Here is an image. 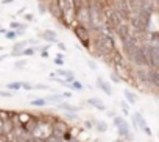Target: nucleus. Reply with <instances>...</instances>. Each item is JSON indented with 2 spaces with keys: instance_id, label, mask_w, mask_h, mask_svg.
Listing matches in <instances>:
<instances>
[{
  "instance_id": "obj_8",
  "label": "nucleus",
  "mask_w": 159,
  "mask_h": 142,
  "mask_svg": "<svg viewBox=\"0 0 159 142\" xmlns=\"http://www.w3.org/2000/svg\"><path fill=\"white\" fill-rule=\"evenodd\" d=\"M47 11H48V14H52V17H55L58 22L62 21V11H61V8H59V5H58L56 0H48V2H47Z\"/></svg>"
},
{
  "instance_id": "obj_11",
  "label": "nucleus",
  "mask_w": 159,
  "mask_h": 142,
  "mask_svg": "<svg viewBox=\"0 0 159 142\" xmlns=\"http://www.w3.org/2000/svg\"><path fill=\"white\" fill-rule=\"evenodd\" d=\"M39 36H41L42 41H47L48 44H56L58 42V33L55 30H52V28H45Z\"/></svg>"
},
{
  "instance_id": "obj_38",
  "label": "nucleus",
  "mask_w": 159,
  "mask_h": 142,
  "mask_svg": "<svg viewBox=\"0 0 159 142\" xmlns=\"http://www.w3.org/2000/svg\"><path fill=\"white\" fill-rule=\"evenodd\" d=\"M25 64H27V61H25V59H17V61L14 62V67H16V69H24V67H25Z\"/></svg>"
},
{
  "instance_id": "obj_3",
  "label": "nucleus",
  "mask_w": 159,
  "mask_h": 142,
  "mask_svg": "<svg viewBox=\"0 0 159 142\" xmlns=\"http://www.w3.org/2000/svg\"><path fill=\"white\" fill-rule=\"evenodd\" d=\"M72 31H73L75 38L80 41V44H81L88 52H91V42H92L91 30H89L86 25H83V24H80V22H78V24L72 28Z\"/></svg>"
},
{
  "instance_id": "obj_10",
  "label": "nucleus",
  "mask_w": 159,
  "mask_h": 142,
  "mask_svg": "<svg viewBox=\"0 0 159 142\" xmlns=\"http://www.w3.org/2000/svg\"><path fill=\"white\" fill-rule=\"evenodd\" d=\"M133 117L136 119V122H137V125H139V130H142L147 136H151V134H153L151 130H150V126H148V123H147V120L143 119V116H142L140 112H134Z\"/></svg>"
},
{
  "instance_id": "obj_18",
  "label": "nucleus",
  "mask_w": 159,
  "mask_h": 142,
  "mask_svg": "<svg viewBox=\"0 0 159 142\" xmlns=\"http://www.w3.org/2000/svg\"><path fill=\"white\" fill-rule=\"evenodd\" d=\"M123 95H125V100H126L129 105H136V103H137V95H136L131 89H123Z\"/></svg>"
},
{
  "instance_id": "obj_19",
  "label": "nucleus",
  "mask_w": 159,
  "mask_h": 142,
  "mask_svg": "<svg viewBox=\"0 0 159 142\" xmlns=\"http://www.w3.org/2000/svg\"><path fill=\"white\" fill-rule=\"evenodd\" d=\"M27 27H28L27 24H22V22H17V21L10 22V30H14V31H25Z\"/></svg>"
},
{
  "instance_id": "obj_35",
  "label": "nucleus",
  "mask_w": 159,
  "mask_h": 142,
  "mask_svg": "<svg viewBox=\"0 0 159 142\" xmlns=\"http://www.w3.org/2000/svg\"><path fill=\"white\" fill-rule=\"evenodd\" d=\"M48 50H50V44L41 47V56H42V58H48Z\"/></svg>"
},
{
  "instance_id": "obj_46",
  "label": "nucleus",
  "mask_w": 159,
  "mask_h": 142,
  "mask_svg": "<svg viewBox=\"0 0 159 142\" xmlns=\"http://www.w3.org/2000/svg\"><path fill=\"white\" fill-rule=\"evenodd\" d=\"M106 116H108V117H111V119H114L117 114H116V111H112V109H111V111H109V109H106Z\"/></svg>"
},
{
  "instance_id": "obj_7",
  "label": "nucleus",
  "mask_w": 159,
  "mask_h": 142,
  "mask_svg": "<svg viewBox=\"0 0 159 142\" xmlns=\"http://www.w3.org/2000/svg\"><path fill=\"white\" fill-rule=\"evenodd\" d=\"M116 34H117V38L120 39L122 44L134 38V31H133V28H131V25H129L128 22H123V24L116 30Z\"/></svg>"
},
{
  "instance_id": "obj_26",
  "label": "nucleus",
  "mask_w": 159,
  "mask_h": 142,
  "mask_svg": "<svg viewBox=\"0 0 159 142\" xmlns=\"http://www.w3.org/2000/svg\"><path fill=\"white\" fill-rule=\"evenodd\" d=\"M11 116H13V111H7V109H0V120H11Z\"/></svg>"
},
{
  "instance_id": "obj_54",
  "label": "nucleus",
  "mask_w": 159,
  "mask_h": 142,
  "mask_svg": "<svg viewBox=\"0 0 159 142\" xmlns=\"http://www.w3.org/2000/svg\"><path fill=\"white\" fill-rule=\"evenodd\" d=\"M94 142H100V139H97V140H94Z\"/></svg>"
},
{
  "instance_id": "obj_44",
  "label": "nucleus",
  "mask_w": 159,
  "mask_h": 142,
  "mask_svg": "<svg viewBox=\"0 0 159 142\" xmlns=\"http://www.w3.org/2000/svg\"><path fill=\"white\" fill-rule=\"evenodd\" d=\"M88 66H89V69H92V70H97V69H98L97 62H95V61H92V59H89V61H88Z\"/></svg>"
},
{
  "instance_id": "obj_14",
  "label": "nucleus",
  "mask_w": 159,
  "mask_h": 142,
  "mask_svg": "<svg viewBox=\"0 0 159 142\" xmlns=\"http://www.w3.org/2000/svg\"><path fill=\"white\" fill-rule=\"evenodd\" d=\"M56 75L61 77L62 80H66L67 83H72L73 80H76V78H75V74L72 72V70H67V69H62V67H58Z\"/></svg>"
},
{
  "instance_id": "obj_31",
  "label": "nucleus",
  "mask_w": 159,
  "mask_h": 142,
  "mask_svg": "<svg viewBox=\"0 0 159 142\" xmlns=\"http://www.w3.org/2000/svg\"><path fill=\"white\" fill-rule=\"evenodd\" d=\"M5 38L10 39V41H16V39L19 38V34H17V31H14V30H8V31L5 33Z\"/></svg>"
},
{
  "instance_id": "obj_9",
  "label": "nucleus",
  "mask_w": 159,
  "mask_h": 142,
  "mask_svg": "<svg viewBox=\"0 0 159 142\" xmlns=\"http://www.w3.org/2000/svg\"><path fill=\"white\" fill-rule=\"evenodd\" d=\"M126 3H128V7H129L131 14L136 16V14H139L143 8H147L148 0H126Z\"/></svg>"
},
{
  "instance_id": "obj_27",
  "label": "nucleus",
  "mask_w": 159,
  "mask_h": 142,
  "mask_svg": "<svg viewBox=\"0 0 159 142\" xmlns=\"http://www.w3.org/2000/svg\"><path fill=\"white\" fill-rule=\"evenodd\" d=\"M7 89H10V91H19V89H22V81L8 83V85H7Z\"/></svg>"
},
{
  "instance_id": "obj_55",
  "label": "nucleus",
  "mask_w": 159,
  "mask_h": 142,
  "mask_svg": "<svg viewBox=\"0 0 159 142\" xmlns=\"http://www.w3.org/2000/svg\"><path fill=\"white\" fill-rule=\"evenodd\" d=\"M0 50H3V47H0Z\"/></svg>"
},
{
  "instance_id": "obj_23",
  "label": "nucleus",
  "mask_w": 159,
  "mask_h": 142,
  "mask_svg": "<svg viewBox=\"0 0 159 142\" xmlns=\"http://www.w3.org/2000/svg\"><path fill=\"white\" fill-rule=\"evenodd\" d=\"M45 98H47V102H48V103H50V102H56V103H61V102H64V100H66L62 94H52V95H47Z\"/></svg>"
},
{
  "instance_id": "obj_42",
  "label": "nucleus",
  "mask_w": 159,
  "mask_h": 142,
  "mask_svg": "<svg viewBox=\"0 0 159 142\" xmlns=\"http://www.w3.org/2000/svg\"><path fill=\"white\" fill-rule=\"evenodd\" d=\"M24 19H25L27 22H34V16H33L31 13H25V14H24Z\"/></svg>"
},
{
  "instance_id": "obj_53",
  "label": "nucleus",
  "mask_w": 159,
  "mask_h": 142,
  "mask_svg": "<svg viewBox=\"0 0 159 142\" xmlns=\"http://www.w3.org/2000/svg\"><path fill=\"white\" fill-rule=\"evenodd\" d=\"M114 142H129V140H125V139H120V137H119V139H116Z\"/></svg>"
},
{
  "instance_id": "obj_15",
  "label": "nucleus",
  "mask_w": 159,
  "mask_h": 142,
  "mask_svg": "<svg viewBox=\"0 0 159 142\" xmlns=\"http://www.w3.org/2000/svg\"><path fill=\"white\" fill-rule=\"evenodd\" d=\"M88 105L92 106V108H95L97 111H106V109H108L106 105H105V102H103L102 98H98V97H91V98H88Z\"/></svg>"
},
{
  "instance_id": "obj_36",
  "label": "nucleus",
  "mask_w": 159,
  "mask_h": 142,
  "mask_svg": "<svg viewBox=\"0 0 159 142\" xmlns=\"http://www.w3.org/2000/svg\"><path fill=\"white\" fill-rule=\"evenodd\" d=\"M83 126L86 128V130H94L95 126H94V120H91V119H86L84 122H83Z\"/></svg>"
},
{
  "instance_id": "obj_34",
  "label": "nucleus",
  "mask_w": 159,
  "mask_h": 142,
  "mask_svg": "<svg viewBox=\"0 0 159 142\" xmlns=\"http://www.w3.org/2000/svg\"><path fill=\"white\" fill-rule=\"evenodd\" d=\"M109 78H111V81H112V83H116V85L122 83V78H120L116 72H111V74H109Z\"/></svg>"
},
{
  "instance_id": "obj_25",
  "label": "nucleus",
  "mask_w": 159,
  "mask_h": 142,
  "mask_svg": "<svg viewBox=\"0 0 159 142\" xmlns=\"http://www.w3.org/2000/svg\"><path fill=\"white\" fill-rule=\"evenodd\" d=\"M70 89H73V91H78V92H81V91L84 89V85H83L81 81H78V80H73V81L70 83Z\"/></svg>"
},
{
  "instance_id": "obj_16",
  "label": "nucleus",
  "mask_w": 159,
  "mask_h": 142,
  "mask_svg": "<svg viewBox=\"0 0 159 142\" xmlns=\"http://www.w3.org/2000/svg\"><path fill=\"white\" fill-rule=\"evenodd\" d=\"M58 108L62 109V111H66V112H78L80 109H81V106L72 105V103H69V102H61V103H58Z\"/></svg>"
},
{
  "instance_id": "obj_5",
  "label": "nucleus",
  "mask_w": 159,
  "mask_h": 142,
  "mask_svg": "<svg viewBox=\"0 0 159 142\" xmlns=\"http://www.w3.org/2000/svg\"><path fill=\"white\" fill-rule=\"evenodd\" d=\"M142 47L145 48L150 61V67L157 69L159 67V45H153L150 42H142Z\"/></svg>"
},
{
  "instance_id": "obj_51",
  "label": "nucleus",
  "mask_w": 159,
  "mask_h": 142,
  "mask_svg": "<svg viewBox=\"0 0 159 142\" xmlns=\"http://www.w3.org/2000/svg\"><path fill=\"white\" fill-rule=\"evenodd\" d=\"M24 13H25V8H20V10L17 11V14H19V16H24Z\"/></svg>"
},
{
  "instance_id": "obj_4",
  "label": "nucleus",
  "mask_w": 159,
  "mask_h": 142,
  "mask_svg": "<svg viewBox=\"0 0 159 142\" xmlns=\"http://www.w3.org/2000/svg\"><path fill=\"white\" fill-rule=\"evenodd\" d=\"M52 134H53V123L48 122V120L44 119V117H39V120H38L34 130L31 131V136L36 137V139H42V140H44V139L50 137Z\"/></svg>"
},
{
  "instance_id": "obj_32",
  "label": "nucleus",
  "mask_w": 159,
  "mask_h": 142,
  "mask_svg": "<svg viewBox=\"0 0 159 142\" xmlns=\"http://www.w3.org/2000/svg\"><path fill=\"white\" fill-rule=\"evenodd\" d=\"M112 123H114V126L117 128V126H120V125L126 123V120H125V117H122V116H116V117L112 119Z\"/></svg>"
},
{
  "instance_id": "obj_20",
  "label": "nucleus",
  "mask_w": 159,
  "mask_h": 142,
  "mask_svg": "<svg viewBox=\"0 0 159 142\" xmlns=\"http://www.w3.org/2000/svg\"><path fill=\"white\" fill-rule=\"evenodd\" d=\"M39 50H41L39 45H28V47L22 52V56H34Z\"/></svg>"
},
{
  "instance_id": "obj_21",
  "label": "nucleus",
  "mask_w": 159,
  "mask_h": 142,
  "mask_svg": "<svg viewBox=\"0 0 159 142\" xmlns=\"http://www.w3.org/2000/svg\"><path fill=\"white\" fill-rule=\"evenodd\" d=\"M30 44H28V41H16L14 42V45H13V52H24L27 47H28Z\"/></svg>"
},
{
  "instance_id": "obj_39",
  "label": "nucleus",
  "mask_w": 159,
  "mask_h": 142,
  "mask_svg": "<svg viewBox=\"0 0 159 142\" xmlns=\"http://www.w3.org/2000/svg\"><path fill=\"white\" fill-rule=\"evenodd\" d=\"M64 116H66L69 120H78V114H76V112H66Z\"/></svg>"
},
{
  "instance_id": "obj_41",
  "label": "nucleus",
  "mask_w": 159,
  "mask_h": 142,
  "mask_svg": "<svg viewBox=\"0 0 159 142\" xmlns=\"http://www.w3.org/2000/svg\"><path fill=\"white\" fill-rule=\"evenodd\" d=\"M22 89L24 91H31L33 89V85L28 83V81H22Z\"/></svg>"
},
{
  "instance_id": "obj_13",
  "label": "nucleus",
  "mask_w": 159,
  "mask_h": 142,
  "mask_svg": "<svg viewBox=\"0 0 159 142\" xmlns=\"http://www.w3.org/2000/svg\"><path fill=\"white\" fill-rule=\"evenodd\" d=\"M117 134H119L120 139H125V140H129V142L133 140V133H131V128H129L128 122L117 126Z\"/></svg>"
},
{
  "instance_id": "obj_6",
  "label": "nucleus",
  "mask_w": 159,
  "mask_h": 142,
  "mask_svg": "<svg viewBox=\"0 0 159 142\" xmlns=\"http://www.w3.org/2000/svg\"><path fill=\"white\" fill-rule=\"evenodd\" d=\"M128 24L131 25V28H133V31H134L136 34H143V33L150 31L148 25L145 24V21H143V19H142L139 14L133 16V17L129 19V22H128Z\"/></svg>"
},
{
  "instance_id": "obj_22",
  "label": "nucleus",
  "mask_w": 159,
  "mask_h": 142,
  "mask_svg": "<svg viewBox=\"0 0 159 142\" xmlns=\"http://www.w3.org/2000/svg\"><path fill=\"white\" fill-rule=\"evenodd\" d=\"M148 42L153 44V45H159V30L148 33Z\"/></svg>"
},
{
  "instance_id": "obj_24",
  "label": "nucleus",
  "mask_w": 159,
  "mask_h": 142,
  "mask_svg": "<svg viewBox=\"0 0 159 142\" xmlns=\"http://www.w3.org/2000/svg\"><path fill=\"white\" fill-rule=\"evenodd\" d=\"M30 105L31 106H36V108H42V106H45V105H48V102H47V98H34V100H31L30 102Z\"/></svg>"
},
{
  "instance_id": "obj_37",
  "label": "nucleus",
  "mask_w": 159,
  "mask_h": 142,
  "mask_svg": "<svg viewBox=\"0 0 159 142\" xmlns=\"http://www.w3.org/2000/svg\"><path fill=\"white\" fill-rule=\"evenodd\" d=\"M62 140V137H58V136H55V134H52L50 137H47V139H44L42 142H61Z\"/></svg>"
},
{
  "instance_id": "obj_28",
  "label": "nucleus",
  "mask_w": 159,
  "mask_h": 142,
  "mask_svg": "<svg viewBox=\"0 0 159 142\" xmlns=\"http://www.w3.org/2000/svg\"><path fill=\"white\" fill-rule=\"evenodd\" d=\"M38 11L44 16V14H47L48 11H47V2H44V0H39L38 2Z\"/></svg>"
},
{
  "instance_id": "obj_50",
  "label": "nucleus",
  "mask_w": 159,
  "mask_h": 142,
  "mask_svg": "<svg viewBox=\"0 0 159 142\" xmlns=\"http://www.w3.org/2000/svg\"><path fill=\"white\" fill-rule=\"evenodd\" d=\"M13 2H16V0H2L3 5H10V3H13Z\"/></svg>"
},
{
  "instance_id": "obj_2",
  "label": "nucleus",
  "mask_w": 159,
  "mask_h": 142,
  "mask_svg": "<svg viewBox=\"0 0 159 142\" xmlns=\"http://www.w3.org/2000/svg\"><path fill=\"white\" fill-rule=\"evenodd\" d=\"M126 61L133 66V67H150V61H148V55L145 52V48L140 45L134 47L126 56Z\"/></svg>"
},
{
  "instance_id": "obj_40",
  "label": "nucleus",
  "mask_w": 159,
  "mask_h": 142,
  "mask_svg": "<svg viewBox=\"0 0 159 142\" xmlns=\"http://www.w3.org/2000/svg\"><path fill=\"white\" fill-rule=\"evenodd\" d=\"M53 61H55V64H56L58 67H62V66H64V58H59V56H55V59H53Z\"/></svg>"
},
{
  "instance_id": "obj_29",
  "label": "nucleus",
  "mask_w": 159,
  "mask_h": 142,
  "mask_svg": "<svg viewBox=\"0 0 159 142\" xmlns=\"http://www.w3.org/2000/svg\"><path fill=\"white\" fill-rule=\"evenodd\" d=\"M120 108H122L123 116H125V117H128V116H129V105H128V102H126V100H122V102H120Z\"/></svg>"
},
{
  "instance_id": "obj_17",
  "label": "nucleus",
  "mask_w": 159,
  "mask_h": 142,
  "mask_svg": "<svg viewBox=\"0 0 159 142\" xmlns=\"http://www.w3.org/2000/svg\"><path fill=\"white\" fill-rule=\"evenodd\" d=\"M92 120H94V126H95L97 133H106L109 130V126L105 120H100V119H92Z\"/></svg>"
},
{
  "instance_id": "obj_45",
  "label": "nucleus",
  "mask_w": 159,
  "mask_h": 142,
  "mask_svg": "<svg viewBox=\"0 0 159 142\" xmlns=\"http://www.w3.org/2000/svg\"><path fill=\"white\" fill-rule=\"evenodd\" d=\"M13 92L11 91H0V97H11Z\"/></svg>"
},
{
  "instance_id": "obj_1",
  "label": "nucleus",
  "mask_w": 159,
  "mask_h": 142,
  "mask_svg": "<svg viewBox=\"0 0 159 142\" xmlns=\"http://www.w3.org/2000/svg\"><path fill=\"white\" fill-rule=\"evenodd\" d=\"M88 10H89V22H91V30L97 31L103 24H105V16H103V2L100 0H86Z\"/></svg>"
},
{
  "instance_id": "obj_56",
  "label": "nucleus",
  "mask_w": 159,
  "mask_h": 142,
  "mask_svg": "<svg viewBox=\"0 0 159 142\" xmlns=\"http://www.w3.org/2000/svg\"><path fill=\"white\" fill-rule=\"evenodd\" d=\"M10 142H11V140H10Z\"/></svg>"
},
{
  "instance_id": "obj_12",
  "label": "nucleus",
  "mask_w": 159,
  "mask_h": 142,
  "mask_svg": "<svg viewBox=\"0 0 159 142\" xmlns=\"http://www.w3.org/2000/svg\"><path fill=\"white\" fill-rule=\"evenodd\" d=\"M95 86H97V89H100L102 92H105L106 95H112V88H111V85H109V81H106L105 78H102V77H97V80H95Z\"/></svg>"
},
{
  "instance_id": "obj_43",
  "label": "nucleus",
  "mask_w": 159,
  "mask_h": 142,
  "mask_svg": "<svg viewBox=\"0 0 159 142\" xmlns=\"http://www.w3.org/2000/svg\"><path fill=\"white\" fill-rule=\"evenodd\" d=\"M56 47H58L61 52H67V45H66L64 42H59V41H58V42H56Z\"/></svg>"
},
{
  "instance_id": "obj_52",
  "label": "nucleus",
  "mask_w": 159,
  "mask_h": 142,
  "mask_svg": "<svg viewBox=\"0 0 159 142\" xmlns=\"http://www.w3.org/2000/svg\"><path fill=\"white\" fill-rule=\"evenodd\" d=\"M8 56H10V53H8V55H0V61H3V59H7Z\"/></svg>"
},
{
  "instance_id": "obj_49",
  "label": "nucleus",
  "mask_w": 159,
  "mask_h": 142,
  "mask_svg": "<svg viewBox=\"0 0 159 142\" xmlns=\"http://www.w3.org/2000/svg\"><path fill=\"white\" fill-rule=\"evenodd\" d=\"M64 98H72V92H62Z\"/></svg>"
},
{
  "instance_id": "obj_33",
  "label": "nucleus",
  "mask_w": 159,
  "mask_h": 142,
  "mask_svg": "<svg viewBox=\"0 0 159 142\" xmlns=\"http://www.w3.org/2000/svg\"><path fill=\"white\" fill-rule=\"evenodd\" d=\"M33 89H39V91H50L52 88H50L48 85H45V83H36V85H33Z\"/></svg>"
},
{
  "instance_id": "obj_30",
  "label": "nucleus",
  "mask_w": 159,
  "mask_h": 142,
  "mask_svg": "<svg viewBox=\"0 0 159 142\" xmlns=\"http://www.w3.org/2000/svg\"><path fill=\"white\" fill-rule=\"evenodd\" d=\"M72 3H73V10H75V13H78L80 10H81V7L86 3V0H72Z\"/></svg>"
},
{
  "instance_id": "obj_47",
  "label": "nucleus",
  "mask_w": 159,
  "mask_h": 142,
  "mask_svg": "<svg viewBox=\"0 0 159 142\" xmlns=\"http://www.w3.org/2000/svg\"><path fill=\"white\" fill-rule=\"evenodd\" d=\"M131 126L134 128V131H137V130H139V125H137V122H136V119H134V117L131 119Z\"/></svg>"
},
{
  "instance_id": "obj_48",
  "label": "nucleus",
  "mask_w": 159,
  "mask_h": 142,
  "mask_svg": "<svg viewBox=\"0 0 159 142\" xmlns=\"http://www.w3.org/2000/svg\"><path fill=\"white\" fill-rule=\"evenodd\" d=\"M0 142H10V137L7 134H0Z\"/></svg>"
}]
</instances>
